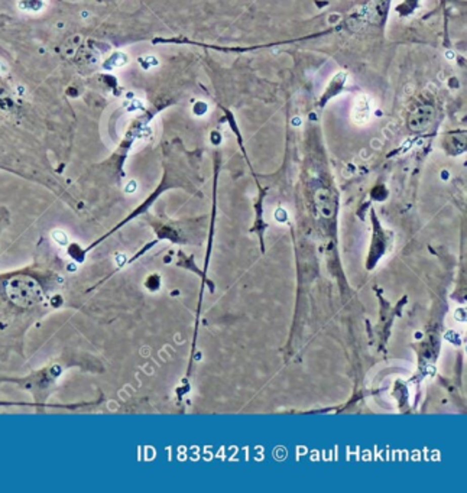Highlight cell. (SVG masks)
<instances>
[{"instance_id": "cell-1", "label": "cell", "mask_w": 467, "mask_h": 493, "mask_svg": "<svg viewBox=\"0 0 467 493\" xmlns=\"http://www.w3.org/2000/svg\"><path fill=\"white\" fill-rule=\"evenodd\" d=\"M352 117L357 125H365L366 121H369L370 119V100L366 96H360L356 100Z\"/></svg>"}, {"instance_id": "cell-4", "label": "cell", "mask_w": 467, "mask_h": 493, "mask_svg": "<svg viewBox=\"0 0 467 493\" xmlns=\"http://www.w3.org/2000/svg\"><path fill=\"white\" fill-rule=\"evenodd\" d=\"M145 64H143V67L145 68H149V67H152V65H158V60L155 58V57H146L145 58Z\"/></svg>"}, {"instance_id": "cell-5", "label": "cell", "mask_w": 467, "mask_h": 493, "mask_svg": "<svg viewBox=\"0 0 467 493\" xmlns=\"http://www.w3.org/2000/svg\"><path fill=\"white\" fill-rule=\"evenodd\" d=\"M446 55H447V58H454V52H451V51H447Z\"/></svg>"}, {"instance_id": "cell-3", "label": "cell", "mask_w": 467, "mask_h": 493, "mask_svg": "<svg viewBox=\"0 0 467 493\" xmlns=\"http://www.w3.org/2000/svg\"><path fill=\"white\" fill-rule=\"evenodd\" d=\"M205 110H207V106L204 104V103H198V104H195V107H194V113L195 114H204L205 113Z\"/></svg>"}, {"instance_id": "cell-6", "label": "cell", "mask_w": 467, "mask_h": 493, "mask_svg": "<svg viewBox=\"0 0 467 493\" xmlns=\"http://www.w3.org/2000/svg\"><path fill=\"white\" fill-rule=\"evenodd\" d=\"M294 125H300V119H295Z\"/></svg>"}, {"instance_id": "cell-2", "label": "cell", "mask_w": 467, "mask_h": 493, "mask_svg": "<svg viewBox=\"0 0 467 493\" xmlns=\"http://www.w3.org/2000/svg\"><path fill=\"white\" fill-rule=\"evenodd\" d=\"M129 62L128 60V55L123 54V52H114L112 57L107 60L106 62V67L107 68H122L123 65H126Z\"/></svg>"}]
</instances>
